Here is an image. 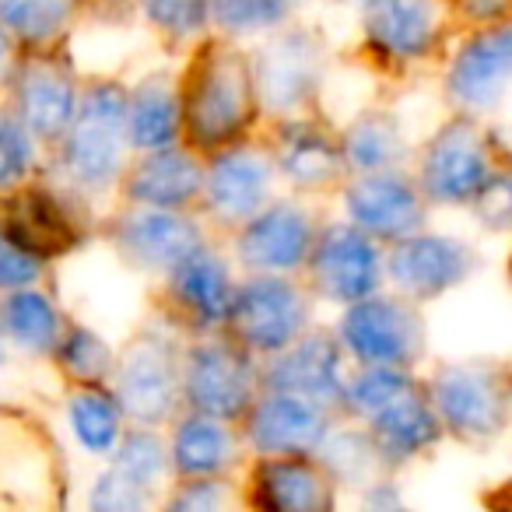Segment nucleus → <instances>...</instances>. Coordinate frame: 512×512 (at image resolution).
Listing matches in <instances>:
<instances>
[{"instance_id":"13","label":"nucleus","mask_w":512,"mask_h":512,"mask_svg":"<svg viewBox=\"0 0 512 512\" xmlns=\"http://www.w3.org/2000/svg\"><path fill=\"white\" fill-rule=\"evenodd\" d=\"M306 271L309 292L351 306V302H362L379 292L386 260L379 253V239H372L369 232L348 221V225L320 228Z\"/></svg>"},{"instance_id":"10","label":"nucleus","mask_w":512,"mask_h":512,"mask_svg":"<svg viewBox=\"0 0 512 512\" xmlns=\"http://www.w3.org/2000/svg\"><path fill=\"white\" fill-rule=\"evenodd\" d=\"M106 239L120 253L123 264L148 274H169L179 260L207 246V232L190 211H169V207L127 204L109 218Z\"/></svg>"},{"instance_id":"32","label":"nucleus","mask_w":512,"mask_h":512,"mask_svg":"<svg viewBox=\"0 0 512 512\" xmlns=\"http://www.w3.org/2000/svg\"><path fill=\"white\" fill-rule=\"evenodd\" d=\"M78 15V0H0V25L18 50L60 46Z\"/></svg>"},{"instance_id":"25","label":"nucleus","mask_w":512,"mask_h":512,"mask_svg":"<svg viewBox=\"0 0 512 512\" xmlns=\"http://www.w3.org/2000/svg\"><path fill=\"white\" fill-rule=\"evenodd\" d=\"M439 32L435 0H365L362 36L376 57L407 64L432 50Z\"/></svg>"},{"instance_id":"1","label":"nucleus","mask_w":512,"mask_h":512,"mask_svg":"<svg viewBox=\"0 0 512 512\" xmlns=\"http://www.w3.org/2000/svg\"><path fill=\"white\" fill-rule=\"evenodd\" d=\"M183 102V144L197 155H214L249 141L256 120L264 116L256 92L253 57L232 36H204L179 74Z\"/></svg>"},{"instance_id":"12","label":"nucleus","mask_w":512,"mask_h":512,"mask_svg":"<svg viewBox=\"0 0 512 512\" xmlns=\"http://www.w3.org/2000/svg\"><path fill=\"white\" fill-rule=\"evenodd\" d=\"M337 337L355 362L393 365V369H407L425 344V330L411 302L379 292L344 309Z\"/></svg>"},{"instance_id":"7","label":"nucleus","mask_w":512,"mask_h":512,"mask_svg":"<svg viewBox=\"0 0 512 512\" xmlns=\"http://www.w3.org/2000/svg\"><path fill=\"white\" fill-rule=\"evenodd\" d=\"M313 299L292 274H249L235 288L225 330L256 358H271L309 330Z\"/></svg>"},{"instance_id":"14","label":"nucleus","mask_w":512,"mask_h":512,"mask_svg":"<svg viewBox=\"0 0 512 512\" xmlns=\"http://www.w3.org/2000/svg\"><path fill=\"white\" fill-rule=\"evenodd\" d=\"M278 179V165L267 144L239 141L207 155L204 197L200 207L214 225L239 228L271 200V183Z\"/></svg>"},{"instance_id":"42","label":"nucleus","mask_w":512,"mask_h":512,"mask_svg":"<svg viewBox=\"0 0 512 512\" xmlns=\"http://www.w3.org/2000/svg\"><path fill=\"white\" fill-rule=\"evenodd\" d=\"M46 264L39 256H32L29 249H22L18 242H11L0 232V295L15 292V288H29L43 281Z\"/></svg>"},{"instance_id":"35","label":"nucleus","mask_w":512,"mask_h":512,"mask_svg":"<svg viewBox=\"0 0 512 512\" xmlns=\"http://www.w3.org/2000/svg\"><path fill=\"white\" fill-rule=\"evenodd\" d=\"M50 358L60 365V372H64V379L71 386L109 383L116 369V351L95 330L78 327V323H71L64 330V337H60L57 351Z\"/></svg>"},{"instance_id":"38","label":"nucleus","mask_w":512,"mask_h":512,"mask_svg":"<svg viewBox=\"0 0 512 512\" xmlns=\"http://www.w3.org/2000/svg\"><path fill=\"white\" fill-rule=\"evenodd\" d=\"M39 137L11 106L0 109V193L15 190L36 176Z\"/></svg>"},{"instance_id":"23","label":"nucleus","mask_w":512,"mask_h":512,"mask_svg":"<svg viewBox=\"0 0 512 512\" xmlns=\"http://www.w3.org/2000/svg\"><path fill=\"white\" fill-rule=\"evenodd\" d=\"M204 176L207 158L179 141L155 151H134L120 190L127 204L190 211L204 197Z\"/></svg>"},{"instance_id":"28","label":"nucleus","mask_w":512,"mask_h":512,"mask_svg":"<svg viewBox=\"0 0 512 512\" xmlns=\"http://www.w3.org/2000/svg\"><path fill=\"white\" fill-rule=\"evenodd\" d=\"M512 81V25L474 36L449 67V95L467 109H488Z\"/></svg>"},{"instance_id":"27","label":"nucleus","mask_w":512,"mask_h":512,"mask_svg":"<svg viewBox=\"0 0 512 512\" xmlns=\"http://www.w3.org/2000/svg\"><path fill=\"white\" fill-rule=\"evenodd\" d=\"M365 428H369L386 467H400V463L421 456L428 446H435L442 421L435 414L432 397L411 379L397 397H390L365 418Z\"/></svg>"},{"instance_id":"22","label":"nucleus","mask_w":512,"mask_h":512,"mask_svg":"<svg viewBox=\"0 0 512 512\" xmlns=\"http://www.w3.org/2000/svg\"><path fill=\"white\" fill-rule=\"evenodd\" d=\"M320 456H256L246 477V505L267 512H330L337 488Z\"/></svg>"},{"instance_id":"8","label":"nucleus","mask_w":512,"mask_h":512,"mask_svg":"<svg viewBox=\"0 0 512 512\" xmlns=\"http://www.w3.org/2000/svg\"><path fill=\"white\" fill-rule=\"evenodd\" d=\"M8 88L11 109L39 137V144H57L67 134L81 102V81L71 57L64 53V43L18 53Z\"/></svg>"},{"instance_id":"41","label":"nucleus","mask_w":512,"mask_h":512,"mask_svg":"<svg viewBox=\"0 0 512 512\" xmlns=\"http://www.w3.org/2000/svg\"><path fill=\"white\" fill-rule=\"evenodd\" d=\"M88 502H92V509H99V512H137V509H148V505L155 502V491L130 481V477L120 474L116 467H109L106 474H99Z\"/></svg>"},{"instance_id":"16","label":"nucleus","mask_w":512,"mask_h":512,"mask_svg":"<svg viewBox=\"0 0 512 512\" xmlns=\"http://www.w3.org/2000/svg\"><path fill=\"white\" fill-rule=\"evenodd\" d=\"M239 428L256 456H313L334 428V407L288 390H260Z\"/></svg>"},{"instance_id":"3","label":"nucleus","mask_w":512,"mask_h":512,"mask_svg":"<svg viewBox=\"0 0 512 512\" xmlns=\"http://www.w3.org/2000/svg\"><path fill=\"white\" fill-rule=\"evenodd\" d=\"M67 505V467L60 442L32 411L0 404V509Z\"/></svg>"},{"instance_id":"4","label":"nucleus","mask_w":512,"mask_h":512,"mask_svg":"<svg viewBox=\"0 0 512 512\" xmlns=\"http://www.w3.org/2000/svg\"><path fill=\"white\" fill-rule=\"evenodd\" d=\"M0 232L43 264L71 256L92 235V207L67 183H29L0 193Z\"/></svg>"},{"instance_id":"18","label":"nucleus","mask_w":512,"mask_h":512,"mask_svg":"<svg viewBox=\"0 0 512 512\" xmlns=\"http://www.w3.org/2000/svg\"><path fill=\"white\" fill-rule=\"evenodd\" d=\"M267 148H271L274 165H278V176L288 179L295 190L320 193V190L337 186L348 176L341 134H334V130L313 113L274 120Z\"/></svg>"},{"instance_id":"5","label":"nucleus","mask_w":512,"mask_h":512,"mask_svg":"<svg viewBox=\"0 0 512 512\" xmlns=\"http://www.w3.org/2000/svg\"><path fill=\"white\" fill-rule=\"evenodd\" d=\"M264 390V365L242 348L228 330L200 334L183 358V404L186 411L211 414L239 425Z\"/></svg>"},{"instance_id":"26","label":"nucleus","mask_w":512,"mask_h":512,"mask_svg":"<svg viewBox=\"0 0 512 512\" xmlns=\"http://www.w3.org/2000/svg\"><path fill=\"white\" fill-rule=\"evenodd\" d=\"M172 477H228L246 456V435L235 421L186 411L169 439Z\"/></svg>"},{"instance_id":"37","label":"nucleus","mask_w":512,"mask_h":512,"mask_svg":"<svg viewBox=\"0 0 512 512\" xmlns=\"http://www.w3.org/2000/svg\"><path fill=\"white\" fill-rule=\"evenodd\" d=\"M109 456H113V463H109V467H116L120 474H127L130 481L144 484V488H151V491L162 484L165 474H172L169 442H165L151 425L127 428Z\"/></svg>"},{"instance_id":"39","label":"nucleus","mask_w":512,"mask_h":512,"mask_svg":"<svg viewBox=\"0 0 512 512\" xmlns=\"http://www.w3.org/2000/svg\"><path fill=\"white\" fill-rule=\"evenodd\" d=\"M137 11L169 43H197L211 29V0H137Z\"/></svg>"},{"instance_id":"47","label":"nucleus","mask_w":512,"mask_h":512,"mask_svg":"<svg viewBox=\"0 0 512 512\" xmlns=\"http://www.w3.org/2000/svg\"><path fill=\"white\" fill-rule=\"evenodd\" d=\"M8 337H4V330H0V365H4V358H8Z\"/></svg>"},{"instance_id":"46","label":"nucleus","mask_w":512,"mask_h":512,"mask_svg":"<svg viewBox=\"0 0 512 512\" xmlns=\"http://www.w3.org/2000/svg\"><path fill=\"white\" fill-rule=\"evenodd\" d=\"M18 43L15 39L4 32V25H0V81H8L11 78V67H15V60H18Z\"/></svg>"},{"instance_id":"11","label":"nucleus","mask_w":512,"mask_h":512,"mask_svg":"<svg viewBox=\"0 0 512 512\" xmlns=\"http://www.w3.org/2000/svg\"><path fill=\"white\" fill-rule=\"evenodd\" d=\"M320 221L306 204L267 200L235 228V260L249 274H295L309 264Z\"/></svg>"},{"instance_id":"36","label":"nucleus","mask_w":512,"mask_h":512,"mask_svg":"<svg viewBox=\"0 0 512 512\" xmlns=\"http://www.w3.org/2000/svg\"><path fill=\"white\" fill-rule=\"evenodd\" d=\"M299 0H211V25L221 36H271L285 29Z\"/></svg>"},{"instance_id":"19","label":"nucleus","mask_w":512,"mask_h":512,"mask_svg":"<svg viewBox=\"0 0 512 512\" xmlns=\"http://www.w3.org/2000/svg\"><path fill=\"white\" fill-rule=\"evenodd\" d=\"M348 221L379 242H397L425 225V193L397 169L355 172L344 186Z\"/></svg>"},{"instance_id":"44","label":"nucleus","mask_w":512,"mask_h":512,"mask_svg":"<svg viewBox=\"0 0 512 512\" xmlns=\"http://www.w3.org/2000/svg\"><path fill=\"white\" fill-rule=\"evenodd\" d=\"M78 15H88L102 25H123L137 15V0H78Z\"/></svg>"},{"instance_id":"2","label":"nucleus","mask_w":512,"mask_h":512,"mask_svg":"<svg viewBox=\"0 0 512 512\" xmlns=\"http://www.w3.org/2000/svg\"><path fill=\"white\" fill-rule=\"evenodd\" d=\"M130 88L116 78H92L81 85V102L74 123L60 137L57 172L67 186H74L85 197L106 193L123 183V172L130 165Z\"/></svg>"},{"instance_id":"21","label":"nucleus","mask_w":512,"mask_h":512,"mask_svg":"<svg viewBox=\"0 0 512 512\" xmlns=\"http://www.w3.org/2000/svg\"><path fill=\"white\" fill-rule=\"evenodd\" d=\"M495 176L484 137L474 123L456 120L432 137L421 158V193L435 204H467Z\"/></svg>"},{"instance_id":"43","label":"nucleus","mask_w":512,"mask_h":512,"mask_svg":"<svg viewBox=\"0 0 512 512\" xmlns=\"http://www.w3.org/2000/svg\"><path fill=\"white\" fill-rule=\"evenodd\" d=\"M477 211L491 228H512V176H491L477 193Z\"/></svg>"},{"instance_id":"30","label":"nucleus","mask_w":512,"mask_h":512,"mask_svg":"<svg viewBox=\"0 0 512 512\" xmlns=\"http://www.w3.org/2000/svg\"><path fill=\"white\" fill-rule=\"evenodd\" d=\"M0 330L15 348L29 355H53L67 323L60 306L36 285L0 295Z\"/></svg>"},{"instance_id":"15","label":"nucleus","mask_w":512,"mask_h":512,"mask_svg":"<svg viewBox=\"0 0 512 512\" xmlns=\"http://www.w3.org/2000/svg\"><path fill=\"white\" fill-rule=\"evenodd\" d=\"M235 288L239 285H235L228 260L214 253V246L207 242L165 274V320L197 337L218 334L232 313Z\"/></svg>"},{"instance_id":"45","label":"nucleus","mask_w":512,"mask_h":512,"mask_svg":"<svg viewBox=\"0 0 512 512\" xmlns=\"http://www.w3.org/2000/svg\"><path fill=\"white\" fill-rule=\"evenodd\" d=\"M460 11L474 22H495V18L509 15L512 11V0H456Z\"/></svg>"},{"instance_id":"20","label":"nucleus","mask_w":512,"mask_h":512,"mask_svg":"<svg viewBox=\"0 0 512 512\" xmlns=\"http://www.w3.org/2000/svg\"><path fill=\"white\" fill-rule=\"evenodd\" d=\"M344 344L334 330H306L295 344L264 362V390H288L341 411L344 400Z\"/></svg>"},{"instance_id":"34","label":"nucleus","mask_w":512,"mask_h":512,"mask_svg":"<svg viewBox=\"0 0 512 512\" xmlns=\"http://www.w3.org/2000/svg\"><path fill=\"white\" fill-rule=\"evenodd\" d=\"M316 456L330 470V477L348 488H369L379 470L386 467L369 428H330Z\"/></svg>"},{"instance_id":"40","label":"nucleus","mask_w":512,"mask_h":512,"mask_svg":"<svg viewBox=\"0 0 512 512\" xmlns=\"http://www.w3.org/2000/svg\"><path fill=\"white\" fill-rule=\"evenodd\" d=\"M232 502L235 495L228 477H176V488L165 498V505L179 512H214Z\"/></svg>"},{"instance_id":"6","label":"nucleus","mask_w":512,"mask_h":512,"mask_svg":"<svg viewBox=\"0 0 512 512\" xmlns=\"http://www.w3.org/2000/svg\"><path fill=\"white\" fill-rule=\"evenodd\" d=\"M183 358L186 348L155 327L141 330L116 355L109 386L134 425L162 428L165 421H176L183 407Z\"/></svg>"},{"instance_id":"29","label":"nucleus","mask_w":512,"mask_h":512,"mask_svg":"<svg viewBox=\"0 0 512 512\" xmlns=\"http://www.w3.org/2000/svg\"><path fill=\"white\" fill-rule=\"evenodd\" d=\"M127 127L134 151H155L165 144L183 141V102H179V78L158 71L130 88Z\"/></svg>"},{"instance_id":"24","label":"nucleus","mask_w":512,"mask_h":512,"mask_svg":"<svg viewBox=\"0 0 512 512\" xmlns=\"http://www.w3.org/2000/svg\"><path fill=\"white\" fill-rule=\"evenodd\" d=\"M470 267H474L470 249L449 235H404L393 242L390 256H386V278L411 302L446 295L449 288L467 278Z\"/></svg>"},{"instance_id":"31","label":"nucleus","mask_w":512,"mask_h":512,"mask_svg":"<svg viewBox=\"0 0 512 512\" xmlns=\"http://www.w3.org/2000/svg\"><path fill=\"white\" fill-rule=\"evenodd\" d=\"M67 421H71L78 442L95 456H109L127 432V411H123L120 397L109 383L95 386H74L71 404H67Z\"/></svg>"},{"instance_id":"33","label":"nucleus","mask_w":512,"mask_h":512,"mask_svg":"<svg viewBox=\"0 0 512 512\" xmlns=\"http://www.w3.org/2000/svg\"><path fill=\"white\" fill-rule=\"evenodd\" d=\"M341 148L351 176L393 169L404 158V134L390 113H365L341 134Z\"/></svg>"},{"instance_id":"9","label":"nucleus","mask_w":512,"mask_h":512,"mask_svg":"<svg viewBox=\"0 0 512 512\" xmlns=\"http://www.w3.org/2000/svg\"><path fill=\"white\" fill-rule=\"evenodd\" d=\"M256 92L264 116L309 113L323 81V43L313 29H278L253 53Z\"/></svg>"},{"instance_id":"17","label":"nucleus","mask_w":512,"mask_h":512,"mask_svg":"<svg viewBox=\"0 0 512 512\" xmlns=\"http://www.w3.org/2000/svg\"><path fill=\"white\" fill-rule=\"evenodd\" d=\"M442 428L460 439H491L509 418V390L502 376L484 365H446L428 386Z\"/></svg>"}]
</instances>
